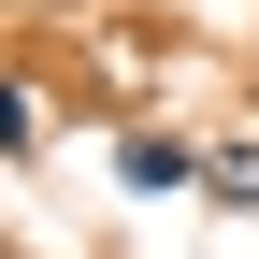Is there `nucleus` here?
<instances>
[{
    "label": "nucleus",
    "mask_w": 259,
    "mask_h": 259,
    "mask_svg": "<svg viewBox=\"0 0 259 259\" xmlns=\"http://www.w3.org/2000/svg\"><path fill=\"white\" fill-rule=\"evenodd\" d=\"M115 173H130V187H202V158H187L173 130H130V144H115Z\"/></svg>",
    "instance_id": "obj_1"
},
{
    "label": "nucleus",
    "mask_w": 259,
    "mask_h": 259,
    "mask_svg": "<svg viewBox=\"0 0 259 259\" xmlns=\"http://www.w3.org/2000/svg\"><path fill=\"white\" fill-rule=\"evenodd\" d=\"M202 202H231V216L259 202V144H216V158H202Z\"/></svg>",
    "instance_id": "obj_2"
},
{
    "label": "nucleus",
    "mask_w": 259,
    "mask_h": 259,
    "mask_svg": "<svg viewBox=\"0 0 259 259\" xmlns=\"http://www.w3.org/2000/svg\"><path fill=\"white\" fill-rule=\"evenodd\" d=\"M44 144V101H29V72H0V158H29Z\"/></svg>",
    "instance_id": "obj_3"
}]
</instances>
